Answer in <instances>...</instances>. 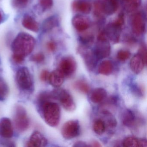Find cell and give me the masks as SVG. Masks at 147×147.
Listing matches in <instances>:
<instances>
[{
	"label": "cell",
	"instance_id": "6da1fadb",
	"mask_svg": "<svg viewBox=\"0 0 147 147\" xmlns=\"http://www.w3.org/2000/svg\"><path fill=\"white\" fill-rule=\"evenodd\" d=\"M35 45L34 38L28 33L20 32L12 44L13 55L24 58L31 53Z\"/></svg>",
	"mask_w": 147,
	"mask_h": 147
},
{
	"label": "cell",
	"instance_id": "7a4b0ae2",
	"mask_svg": "<svg viewBox=\"0 0 147 147\" xmlns=\"http://www.w3.org/2000/svg\"><path fill=\"white\" fill-rule=\"evenodd\" d=\"M45 121L51 127L58 125L61 118V109L58 104L51 101L39 105Z\"/></svg>",
	"mask_w": 147,
	"mask_h": 147
},
{
	"label": "cell",
	"instance_id": "3957f363",
	"mask_svg": "<svg viewBox=\"0 0 147 147\" xmlns=\"http://www.w3.org/2000/svg\"><path fill=\"white\" fill-rule=\"evenodd\" d=\"M16 81L18 87L24 92H30L34 87L33 79L29 69L22 67L17 71Z\"/></svg>",
	"mask_w": 147,
	"mask_h": 147
},
{
	"label": "cell",
	"instance_id": "277c9868",
	"mask_svg": "<svg viewBox=\"0 0 147 147\" xmlns=\"http://www.w3.org/2000/svg\"><path fill=\"white\" fill-rule=\"evenodd\" d=\"M94 52L98 60L106 58L111 54V45L104 30L100 32L98 35Z\"/></svg>",
	"mask_w": 147,
	"mask_h": 147
},
{
	"label": "cell",
	"instance_id": "5b68a950",
	"mask_svg": "<svg viewBox=\"0 0 147 147\" xmlns=\"http://www.w3.org/2000/svg\"><path fill=\"white\" fill-rule=\"evenodd\" d=\"M13 122L15 128L19 132H24L29 128L30 119L26 110L22 106L18 105L15 107Z\"/></svg>",
	"mask_w": 147,
	"mask_h": 147
},
{
	"label": "cell",
	"instance_id": "8992f818",
	"mask_svg": "<svg viewBox=\"0 0 147 147\" xmlns=\"http://www.w3.org/2000/svg\"><path fill=\"white\" fill-rule=\"evenodd\" d=\"M56 100H58L62 106L66 111H73L76 109V105L72 96L64 89L54 90Z\"/></svg>",
	"mask_w": 147,
	"mask_h": 147
},
{
	"label": "cell",
	"instance_id": "52a82bcc",
	"mask_svg": "<svg viewBox=\"0 0 147 147\" xmlns=\"http://www.w3.org/2000/svg\"><path fill=\"white\" fill-rule=\"evenodd\" d=\"M78 52L83 58L87 68L89 71H93L96 67L98 60L94 52L84 45L79 47Z\"/></svg>",
	"mask_w": 147,
	"mask_h": 147
},
{
	"label": "cell",
	"instance_id": "ba28073f",
	"mask_svg": "<svg viewBox=\"0 0 147 147\" xmlns=\"http://www.w3.org/2000/svg\"><path fill=\"white\" fill-rule=\"evenodd\" d=\"M80 132L79 121L70 120L65 123L61 128V134L64 138L72 139L79 136Z\"/></svg>",
	"mask_w": 147,
	"mask_h": 147
},
{
	"label": "cell",
	"instance_id": "9c48e42d",
	"mask_svg": "<svg viewBox=\"0 0 147 147\" xmlns=\"http://www.w3.org/2000/svg\"><path fill=\"white\" fill-rule=\"evenodd\" d=\"M77 64L72 57H67L63 58L59 64V69L61 71L64 77L70 78L76 72Z\"/></svg>",
	"mask_w": 147,
	"mask_h": 147
},
{
	"label": "cell",
	"instance_id": "30bf717a",
	"mask_svg": "<svg viewBox=\"0 0 147 147\" xmlns=\"http://www.w3.org/2000/svg\"><path fill=\"white\" fill-rule=\"evenodd\" d=\"M131 30L132 32L137 36L142 35L146 29L145 20L142 14L140 13L133 15L131 20Z\"/></svg>",
	"mask_w": 147,
	"mask_h": 147
},
{
	"label": "cell",
	"instance_id": "8fae6325",
	"mask_svg": "<svg viewBox=\"0 0 147 147\" xmlns=\"http://www.w3.org/2000/svg\"><path fill=\"white\" fill-rule=\"evenodd\" d=\"M122 27L113 22L107 26L104 31L109 40L114 43H117L120 39Z\"/></svg>",
	"mask_w": 147,
	"mask_h": 147
},
{
	"label": "cell",
	"instance_id": "7c38bea8",
	"mask_svg": "<svg viewBox=\"0 0 147 147\" xmlns=\"http://www.w3.org/2000/svg\"><path fill=\"white\" fill-rule=\"evenodd\" d=\"M13 135V126L10 119L5 117L0 119V136L10 138Z\"/></svg>",
	"mask_w": 147,
	"mask_h": 147
},
{
	"label": "cell",
	"instance_id": "4fadbf2b",
	"mask_svg": "<svg viewBox=\"0 0 147 147\" xmlns=\"http://www.w3.org/2000/svg\"><path fill=\"white\" fill-rule=\"evenodd\" d=\"M26 144L27 147H45L48 144V140L39 131H35L32 134Z\"/></svg>",
	"mask_w": 147,
	"mask_h": 147
},
{
	"label": "cell",
	"instance_id": "5bb4252c",
	"mask_svg": "<svg viewBox=\"0 0 147 147\" xmlns=\"http://www.w3.org/2000/svg\"><path fill=\"white\" fill-rule=\"evenodd\" d=\"M72 24L78 31L83 32L89 28L91 21L88 17L82 15H77L73 18Z\"/></svg>",
	"mask_w": 147,
	"mask_h": 147
},
{
	"label": "cell",
	"instance_id": "9a60e30c",
	"mask_svg": "<svg viewBox=\"0 0 147 147\" xmlns=\"http://www.w3.org/2000/svg\"><path fill=\"white\" fill-rule=\"evenodd\" d=\"M147 63L145 62L142 57L139 54H136L131 60L130 67L131 70L136 74H139L141 73L144 66Z\"/></svg>",
	"mask_w": 147,
	"mask_h": 147
},
{
	"label": "cell",
	"instance_id": "2e32d148",
	"mask_svg": "<svg viewBox=\"0 0 147 147\" xmlns=\"http://www.w3.org/2000/svg\"><path fill=\"white\" fill-rule=\"evenodd\" d=\"M101 4L104 15H111L118 9L119 2V0H103Z\"/></svg>",
	"mask_w": 147,
	"mask_h": 147
},
{
	"label": "cell",
	"instance_id": "e0dca14e",
	"mask_svg": "<svg viewBox=\"0 0 147 147\" xmlns=\"http://www.w3.org/2000/svg\"><path fill=\"white\" fill-rule=\"evenodd\" d=\"M73 9L83 14H88L92 10V5L86 0H75L72 5Z\"/></svg>",
	"mask_w": 147,
	"mask_h": 147
},
{
	"label": "cell",
	"instance_id": "ac0fdd59",
	"mask_svg": "<svg viewBox=\"0 0 147 147\" xmlns=\"http://www.w3.org/2000/svg\"><path fill=\"white\" fill-rule=\"evenodd\" d=\"M123 144L126 147H147V141L146 139L130 136L125 138Z\"/></svg>",
	"mask_w": 147,
	"mask_h": 147
},
{
	"label": "cell",
	"instance_id": "d6986e66",
	"mask_svg": "<svg viewBox=\"0 0 147 147\" xmlns=\"http://www.w3.org/2000/svg\"><path fill=\"white\" fill-rule=\"evenodd\" d=\"M64 77L60 69H55L50 74L49 81L53 86L55 88L60 87L63 83Z\"/></svg>",
	"mask_w": 147,
	"mask_h": 147
},
{
	"label": "cell",
	"instance_id": "ffe728a7",
	"mask_svg": "<svg viewBox=\"0 0 147 147\" xmlns=\"http://www.w3.org/2000/svg\"><path fill=\"white\" fill-rule=\"evenodd\" d=\"M22 24L26 29L33 32H37L39 31L38 23L29 14H26L24 15Z\"/></svg>",
	"mask_w": 147,
	"mask_h": 147
},
{
	"label": "cell",
	"instance_id": "44dd1931",
	"mask_svg": "<svg viewBox=\"0 0 147 147\" xmlns=\"http://www.w3.org/2000/svg\"><path fill=\"white\" fill-rule=\"evenodd\" d=\"M107 95L106 91L102 88H98L93 90L90 98L91 101L95 104L100 103L105 99Z\"/></svg>",
	"mask_w": 147,
	"mask_h": 147
},
{
	"label": "cell",
	"instance_id": "7402d4cb",
	"mask_svg": "<svg viewBox=\"0 0 147 147\" xmlns=\"http://www.w3.org/2000/svg\"><path fill=\"white\" fill-rule=\"evenodd\" d=\"M59 24V18L56 15L47 18L45 20L42 25V30L44 32H47L58 26Z\"/></svg>",
	"mask_w": 147,
	"mask_h": 147
},
{
	"label": "cell",
	"instance_id": "603a6c76",
	"mask_svg": "<svg viewBox=\"0 0 147 147\" xmlns=\"http://www.w3.org/2000/svg\"><path fill=\"white\" fill-rule=\"evenodd\" d=\"M121 120L123 124L125 126L132 127L136 123V115L132 111L127 109L123 112Z\"/></svg>",
	"mask_w": 147,
	"mask_h": 147
},
{
	"label": "cell",
	"instance_id": "cb8c5ba5",
	"mask_svg": "<svg viewBox=\"0 0 147 147\" xmlns=\"http://www.w3.org/2000/svg\"><path fill=\"white\" fill-rule=\"evenodd\" d=\"M113 65L111 61L109 60H105L101 62L98 67L99 74L103 75L108 76L112 73Z\"/></svg>",
	"mask_w": 147,
	"mask_h": 147
},
{
	"label": "cell",
	"instance_id": "d4e9b609",
	"mask_svg": "<svg viewBox=\"0 0 147 147\" xmlns=\"http://www.w3.org/2000/svg\"><path fill=\"white\" fill-rule=\"evenodd\" d=\"M75 89L83 94H88L90 91V86L83 80H78L73 84Z\"/></svg>",
	"mask_w": 147,
	"mask_h": 147
},
{
	"label": "cell",
	"instance_id": "484cf974",
	"mask_svg": "<svg viewBox=\"0 0 147 147\" xmlns=\"http://www.w3.org/2000/svg\"><path fill=\"white\" fill-rule=\"evenodd\" d=\"M125 10L129 12L133 11L137 9L141 4L142 0H121Z\"/></svg>",
	"mask_w": 147,
	"mask_h": 147
},
{
	"label": "cell",
	"instance_id": "4316f807",
	"mask_svg": "<svg viewBox=\"0 0 147 147\" xmlns=\"http://www.w3.org/2000/svg\"><path fill=\"white\" fill-rule=\"evenodd\" d=\"M106 126L104 120L101 119H97L94 122L93 129L96 134L101 135L105 131Z\"/></svg>",
	"mask_w": 147,
	"mask_h": 147
},
{
	"label": "cell",
	"instance_id": "83f0119b",
	"mask_svg": "<svg viewBox=\"0 0 147 147\" xmlns=\"http://www.w3.org/2000/svg\"><path fill=\"white\" fill-rule=\"evenodd\" d=\"M102 113L106 117V119H107V125L108 127L111 128H115L116 127L117 125V120L113 116L111 113L106 111H104Z\"/></svg>",
	"mask_w": 147,
	"mask_h": 147
},
{
	"label": "cell",
	"instance_id": "f1b7e54d",
	"mask_svg": "<svg viewBox=\"0 0 147 147\" xmlns=\"http://www.w3.org/2000/svg\"><path fill=\"white\" fill-rule=\"evenodd\" d=\"M9 92V88L7 83L3 80H0V100L6 98Z\"/></svg>",
	"mask_w": 147,
	"mask_h": 147
},
{
	"label": "cell",
	"instance_id": "f546056e",
	"mask_svg": "<svg viewBox=\"0 0 147 147\" xmlns=\"http://www.w3.org/2000/svg\"><path fill=\"white\" fill-rule=\"evenodd\" d=\"M131 56V53L127 50H120L117 54V58L121 61H125L129 58Z\"/></svg>",
	"mask_w": 147,
	"mask_h": 147
},
{
	"label": "cell",
	"instance_id": "4dcf8cb0",
	"mask_svg": "<svg viewBox=\"0 0 147 147\" xmlns=\"http://www.w3.org/2000/svg\"><path fill=\"white\" fill-rule=\"evenodd\" d=\"M80 42L84 45H89L92 44L94 40V36L92 35L87 34L85 36H80Z\"/></svg>",
	"mask_w": 147,
	"mask_h": 147
},
{
	"label": "cell",
	"instance_id": "1f68e13d",
	"mask_svg": "<svg viewBox=\"0 0 147 147\" xmlns=\"http://www.w3.org/2000/svg\"><path fill=\"white\" fill-rule=\"evenodd\" d=\"M94 12L98 17H102L104 15L101 6V1H96L94 6Z\"/></svg>",
	"mask_w": 147,
	"mask_h": 147
},
{
	"label": "cell",
	"instance_id": "d6a6232c",
	"mask_svg": "<svg viewBox=\"0 0 147 147\" xmlns=\"http://www.w3.org/2000/svg\"><path fill=\"white\" fill-rule=\"evenodd\" d=\"M31 61L36 63H40L44 61L45 60V56L42 53H38L33 55L31 57Z\"/></svg>",
	"mask_w": 147,
	"mask_h": 147
},
{
	"label": "cell",
	"instance_id": "836d02e7",
	"mask_svg": "<svg viewBox=\"0 0 147 147\" xmlns=\"http://www.w3.org/2000/svg\"><path fill=\"white\" fill-rule=\"evenodd\" d=\"M40 5L44 10L49 9L52 7L53 0H39Z\"/></svg>",
	"mask_w": 147,
	"mask_h": 147
},
{
	"label": "cell",
	"instance_id": "e575fe53",
	"mask_svg": "<svg viewBox=\"0 0 147 147\" xmlns=\"http://www.w3.org/2000/svg\"><path fill=\"white\" fill-rule=\"evenodd\" d=\"M138 53L142 57L145 62L147 63V49L146 45L144 43L140 45Z\"/></svg>",
	"mask_w": 147,
	"mask_h": 147
},
{
	"label": "cell",
	"instance_id": "d590c367",
	"mask_svg": "<svg viewBox=\"0 0 147 147\" xmlns=\"http://www.w3.org/2000/svg\"><path fill=\"white\" fill-rule=\"evenodd\" d=\"M50 73L47 70H43L41 72L40 75V79L41 80L42 82L48 81H49V78Z\"/></svg>",
	"mask_w": 147,
	"mask_h": 147
},
{
	"label": "cell",
	"instance_id": "8d00e7d4",
	"mask_svg": "<svg viewBox=\"0 0 147 147\" xmlns=\"http://www.w3.org/2000/svg\"><path fill=\"white\" fill-rule=\"evenodd\" d=\"M29 0H13L14 5L18 7L25 6L28 3Z\"/></svg>",
	"mask_w": 147,
	"mask_h": 147
},
{
	"label": "cell",
	"instance_id": "74e56055",
	"mask_svg": "<svg viewBox=\"0 0 147 147\" xmlns=\"http://www.w3.org/2000/svg\"><path fill=\"white\" fill-rule=\"evenodd\" d=\"M47 49L51 52H54L56 49L57 45L55 42L50 41L47 43Z\"/></svg>",
	"mask_w": 147,
	"mask_h": 147
},
{
	"label": "cell",
	"instance_id": "f35d334b",
	"mask_svg": "<svg viewBox=\"0 0 147 147\" xmlns=\"http://www.w3.org/2000/svg\"><path fill=\"white\" fill-rule=\"evenodd\" d=\"M74 147H88L89 146V145H87V144L85 142H82V141H78V142H76L75 143H74V145H73Z\"/></svg>",
	"mask_w": 147,
	"mask_h": 147
},
{
	"label": "cell",
	"instance_id": "ab89813d",
	"mask_svg": "<svg viewBox=\"0 0 147 147\" xmlns=\"http://www.w3.org/2000/svg\"><path fill=\"white\" fill-rule=\"evenodd\" d=\"M90 146H92L94 147H101V145L97 141H94L92 142V145Z\"/></svg>",
	"mask_w": 147,
	"mask_h": 147
},
{
	"label": "cell",
	"instance_id": "60d3db41",
	"mask_svg": "<svg viewBox=\"0 0 147 147\" xmlns=\"http://www.w3.org/2000/svg\"><path fill=\"white\" fill-rule=\"evenodd\" d=\"M3 16H2V14H1V13L0 12V24H1V22L3 21Z\"/></svg>",
	"mask_w": 147,
	"mask_h": 147
}]
</instances>
